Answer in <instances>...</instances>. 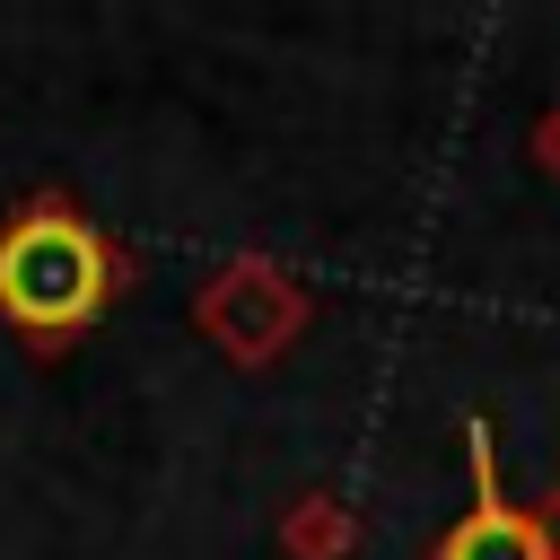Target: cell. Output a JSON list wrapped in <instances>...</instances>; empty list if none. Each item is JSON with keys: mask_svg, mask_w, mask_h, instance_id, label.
I'll list each match as a JSON object with an SVG mask.
<instances>
[{"mask_svg": "<svg viewBox=\"0 0 560 560\" xmlns=\"http://www.w3.org/2000/svg\"><path fill=\"white\" fill-rule=\"evenodd\" d=\"M96 298H105V254H96V236L79 219L35 210V219H18L0 236V306L18 324L61 332V324L96 315Z\"/></svg>", "mask_w": 560, "mask_h": 560, "instance_id": "cell-1", "label": "cell"}, {"mask_svg": "<svg viewBox=\"0 0 560 560\" xmlns=\"http://www.w3.org/2000/svg\"><path fill=\"white\" fill-rule=\"evenodd\" d=\"M438 560H542V542H534V525H525V516H508V508L481 490V508L446 534V551H438Z\"/></svg>", "mask_w": 560, "mask_h": 560, "instance_id": "cell-2", "label": "cell"}]
</instances>
